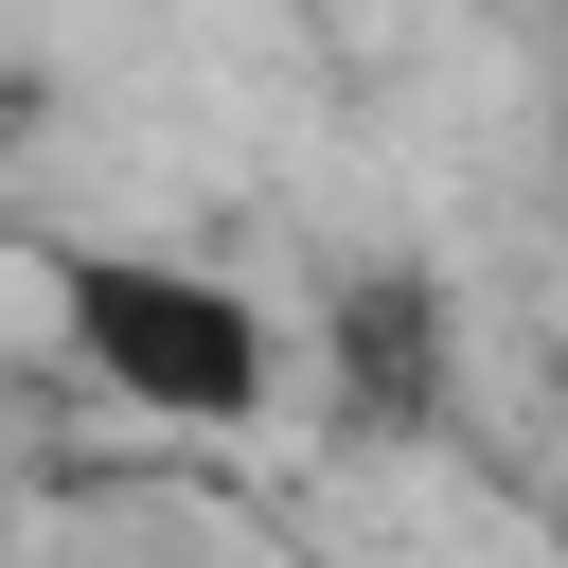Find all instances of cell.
Instances as JSON below:
<instances>
[{
	"mask_svg": "<svg viewBox=\"0 0 568 568\" xmlns=\"http://www.w3.org/2000/svg\"><path fill=\"white\" fill-rule=\"evenodd\" d=\"M36 284H53V355H71L106 408H142V426H266V390H284V320H266L231 266L71 231V248H36Z\"/></svg>",
	"mask_w": 568,
	"mask_h": 568,
	"instance_id": "cell-1",
	"label": "cell"
},
{
	"mask_svg": "<svg viewBox=\"0 0 568 568\" xmlns=\"http://www.w3.org/2000/svg\"><path fill=\"white\" fill-rule=\"evenodd\" d=\"M550 568H568V532H550Z\"/></svg>",
	"mask_w": 568,
	"mask_h": 568,
	"instance_id": "cell-2",
	"label": "cell"
}]
</instances>
